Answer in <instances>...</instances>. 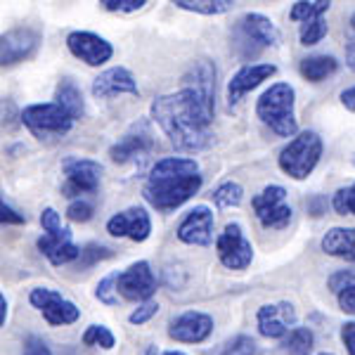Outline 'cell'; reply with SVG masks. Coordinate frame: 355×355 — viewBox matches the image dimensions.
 <instances>
[{
	"instance_id": "b9f144b4",
	"label": "cell",
	"mask_w": 355,
	"mask_h": 355,
	"mask_svg": "<svg viewBox=\"0 0 355 355\" xmlns=\"http://www.w3.org/2000/svg\"><path fill=\"white\" fill-rule=\"evenodd\" d=\"M21 355H53V351L45 346L43 339H38V336H31V339L26 341L24 353H21Z\"/></svg>"
},
{
	"instance_id": "484cf974",
	"label": "cell",
	"mask_w": 355,
	"mask_h": 355,
	"mask_svg": "<svg viewBox=\"0 0 355 355\" xmlns=\"http://www.w3.org/2000/svg\"><path fill=\"white\" fill-rule=\"evenodd\" d=\"M173 5L180 10H187V12L209 15V17L225 15L234 8V3H230V0H175Z\"/></svg>"
},
{
	"instance_id": "cb8c5ba5",
	"label": "cell",
	"mask_w": 355,
	"mask_h": 355,
	"mask_svg": "<svg viewBox=\"0 0 355 355\" xmlns=\"http://www.w3.org/2000/svg\"><path fill=\"white\" fill-rule=\"evenodd\" d=\"M336 69H339V62L331 55H313L301 62V76L311 83H320L336 73Z\"/></svg>"
},
{
	"instance_id": "6da1fadb",
	"label": "cell",
	"mask_w": 355,
	"mask_h": 355,
	"mask_svg": "<svg viewBox=\"0 0 355 355\" xmlns=\"http://www.w3.org/2000/svg\"><path fill=\"white\" fill-rule=\"evenodd\" d=\"M214 78L216 69L209 62H197L185 76V88L154 100L152 119L175 150L199 152L211 145L216 95Z\"/></svg>"
},
{
	"instance_id": "681fc988",
	"label": "cell",
	"mask_w": 355,
	"mask_h": 355,
	"mask_svg": "<svg viewBox=\"0 0 355 355\" xmlns=\"http://www.w3.org/2000/svg\"><path fill=\"white\" fill-rule=\"evenodd\" d=\"M351 26H353V28H355V15H353V17H351Z\"/></svg>"
},
{
	"instance_id": "7402d4cb",
	"label": "cell",
	"mask_w": 355,
	"mask_h": 355,
	"mask_svg": "<svg viewBox=\"0 0 355 355\" xmlns=\"http://www.w3.org/2000/svg\"><path fill=\"white\" fill-rule=\"evenodd\" d=\"M324 254L355 263V227H331L322 237Z\"/></svg>"
},
{
	"instance_id": "f6af8a7d",
	"label": "cell",
	"mask_w": 355,
	"mask_h": 355,
	"mask_svg": "<svg viewBox=\"0 0 355 355\" xmlns=\"http://www.w3.org/2000/svg\"><path fill=\"white\" fill-rule=\"evenodd\" d=\"M346 64L355 71V38L348 43V48H346Z\"/></svg>"
},
{
	"instance_id": "4fadbf2b",
	"label": "cell",
	"mask_w": 355,
	"mask_h": 355,
	"mask_svg": "<svg viewBox=\"0 0 355 355\" xmlns=\"http://www.w3.org/2000/svg\"><path fill=\"white\" fill-rule=\"evenodd\" d=\"M107 232L112 237H128L133 242H145L152 232V220L142 206H130L121 214L112 216L107 223Z\"/></svg>"
},
{
	"instance_id": "e0dca14e",
	"label": "cell",
	"mask_w": 355,
	"mask_h": 355,
	"mask_svg": "<svg viewBox=\"0 0 355 355\" xmlns=\"http://www.w3.org/2000/svg\"><path fill=\"white\" fill-rule=\"evenodd\" d=\"M275 71H277V67H275V64H249V67H242L230 78V83H227V105L234 107L246 93H249V90L259 88L263 81H268L270 76H275Z\"/></svg>"
},
{
	"instance_id": "f907efd6",
	"label": "cell",
	"mask_w": 355,
	"mask_h": 355,
	"mask_svg": "<svg viewBox=\"0 0 355 355\" xmlns=\"http://www.w3.org/2000/svg\"><path fill=\"white\" fill-rule=\"evenodd\" d=\"M318 355H334V353H318Z\"/></svg>"
},
{
	"instance_id": "ba28073f",
	"label": "cell",
	"mask_w": 355,
	"mask_h": 355,
	"mask_svg": "<svg viewBox=\"0 0 355 355\" xmlns=\"http://www.w3.org/2000/svg\"><path fill=\"white\" fill-rule=\"evenodd\" d=\"M41 45V33L36 28L19 26L0 36V67H15L36 55Z\"/></svg>"
},
{
	"instance_id": "ffe728a7",
	"label": "cell",
	"mask_w": 355,
	"mask_h": 355,
	"mask_svg": "<svg viewBox=\"0 0 355 355\" xmlns=\"http://www.w3.org/2000/svg\"><path fill=\"white\" fill-rule=\"evenodd\" d=\"M38 249L48 256V261L53 263V266H67V263H73L78 259V251H81L71 242L69 227L60 234H43V237L38 239Z\"/></svg>"
},
{
	"instance_id": "f1b7e54d",
	"label": "cell",
	"mask_w": 355,
	"mask_h": 355,
	"mask_svg": "<svg viewBox=\"0 0 355 355\" xmlns=\"http://www.w3.org/2000/svg\"><path fill=\"white\" fill-rule=\"evenodd\" d=\"M331 8L329 0H318V3H294L289 12V19L291 21H308V19H315V17H324V12Z\"/></svg>"
},
{
	"instance_id": "8fae6325",
	"label": "cell",
	"mask_w": 355,
	"mask_h": 355,
	"mask_svg": "<svg viewBox=\"0 0 355 355\" xmlns=\"http://www.w3.org/2000/svg\"><path fill=\"white\" fill-rule=\"evenodd\" d=\"M102 166L93 159H69L64 162V197H81L100 187Z\"/></svg>"
},
{
	"instance_id": "30bf717a",
	"label": "cell",
	"mask_w": 355,
	"mask_h": 355,
	"mask_svg": "<svg viewBox=\"0 0 355 355\" xmlns=\"http://www.w3.org/2000/svg\"><path fill=\"white\" fill-rule=\"evenodd\" d=\"M157 291V277L147 261H137L128 270L116 275V294L125 301H150Z\"/></svg>"
},
{
	"instance_id": "4dcf8cb0",
	"label": "cell",
	"mask_w": 355,
	"mask_h": 355,
	"mask_svg": "<svg viewBox=\"0 0 355 355\" xmlns=\"http://www.w3.org/2000/svg\"><path fill=\"white\" fill-rule=\"evenodd\" d=\"M327 21H324V17H315V19H308L301 24V43L306 45H318L322 41L324 36H327Z\"/></svg>"
},
{
	"instance_id": "7a4b0ae2",
	"label": "cell",
	"mask_w": 355,
	"mask_h": 355,
	"mask_svg": "<svg viewBox=\"0 0 355 355\" xmlns=\"http://www.w3.org/2000/svg\"><path fill=\"white\" fill-rule=\"evenodd\" d=\"M294 88L289 83H275L259 97L256 114L266 125H270L272 133L279 137H291L299 130L294 114Z\"/></svg>"
},
{
	"instance_id": "74e56055",
	"label": "cell",
	"mask_w": 355,
	"mask_h": 355,
	"mask_svg": "<svg viewBox=\"0 0 355 355\" xmlns=\"http://www.w3.org/2000/svg\"><path fill=\"white\" fill-rule=\"evenodd\" d=\"M102 8L110 12H137L147 5V0H102Z\"/></svg>"
},
{
	"instance_id": "603a6c76",
	"label": "cell",
	"mask_w": 355,
	"mask_h": 355,
	"mask_svg": "<svg viewBox=\"0 0 355 355\" xmlns=\"http://www.w3.org/2000/svg\"><path fill=\"white\" fill-rule=\"evenodd\" d=\"M55 105H60L69 116L76 121V119L83 116L85 105H83V95L78 90V85L71 81V78H64L60 85H57V93H55Z\"/></svg>"
},
{
	"instance_id": "9c48e42d",
	"label": "cell",
	"mask_w": 355,
	"mask_h": 355,
	"mask_svg": "<svg viewBox=\"0 0 355 355\" xmlns=\"http://www.w3.org/2000/svg\"><path fill=\"white\" fill-rule=\"evenodd\" d=\"M28 301H31L33 308H38L43 313L48 324H55V327H60V324H73L81 318V311L55 289H45V287L33 289Z\"/></svg>"
},
{
	"instance_id": "836d02e7",
	"label": "cell",
	"mask_w": 355,
	"mask_h": 355,
	"mask_svg": "<svg viewBox=\"0 0 355 355\" xmlns=\"http://www.w3.org/2000/svg\"><path fill=\"white\" fill-rule=\"evenodd\" d=\"M331 206L339 216H355V182L348 187H341L331 199Z\"/></svg>"
},
{
	"instance_id": "83f0119b",
	"label": "cell",
	"mask_w": 355,
	"mask_h": 355,
	"mask_svg": "<svg viewBox=\"0 0 355 355\" xmlns=\"http://www.w3.org/2000/svg\"><path fill=\"white\" fill-rule=\"evenodd\" d=\"M282 346L289 355H308L313 348V331L308 327H294L284 336Z\"/></svg>"
},
{
	"instance_id": "1f68e13d",
	"label": "cell",
	"mask_w": 355,
	"mask_h": 355,
	"mask_svg": "<svg viewBox=\"0 0 355 355\" xmlns=\"http://www.w3.org/2000/svg\"><path fill=\"white\" fill-rule=\"evenodd\" d=\"M214 355H256V341L251 336H234L214 351Z\"/></svg>"
},
{
	"instance_id": "9a60e30c",
	"label": "cell",
	"mask_w": 355,
	"mask_h": 355,
	"mask_svg": "<svg viewBox=\"0 0 355 355\" xmlns=\"http://www.w3.org/2000/svg\"><path fill=\"white\" fill-rule=\"evenodd\" d=\"M214 331V318L199 311H187L171 322L168 336L180 343H202Z\"/></svg>"
},
{
	"instance_id": "bcb514c9",
	"label": "cell",
	"mask_w": 355,
	"mask_h": 355,
	"mask_svg": "<svg viewBox=\"0 0 355 355\" xmlns=\"http://www.w3.org/2000/svg\"><path fill=\"white\" fill-rule=\"evenodd\" d=\"M5 320H8V301H5V296L0 294V327L5 324Z\"/></svg>"
},
{
	"instance_id": "8992f818",
	"label": "cell",
	"mask_w": 355,
	"mask_h": 355,
	"mask_svg": "<svg viewBox=\"0 0 355 355\" xmlns=\"http://www.w3.org/2000/svg\"><path fill=\"white\" fill-rule=\"evenodd\" d=\"M256 218L266 230H284L291 220V206L287 204V190L282 185H268L251 199Z\"/></svg>"
},
{
	"instance_id": "277c9868",
	"label": "cell",
	"mask_w": 355,
	"mask_h": 355,
	"mask_svg": "<svg viewBox=\"0 0 355 355\" xmlns=\"http://www.w3.org/2000/svg\"><path fill=\"white\" fill-rule=\"evenodd\" d=\"M322 157V137L315 130H303L279 152V168L294 180H306Z\"/></svg>"
},
{
	"instance_id": "7dc6e473",
	"label": "cell",
	"mask_w": 355,
	"mask_h": 355,
	"mask_svg": "<svg viewBox=\"0 0 355 355\" xmlns=\"http://www.w3.org/2000/svg\"><path fill=\"white\" fill-rule=\"evenodd\" d=\"M145 355H159L157 346H150V348H147V353H145Z\"/></svg>"
},
{
	"instance_id": "60d3db41",
	"label": "cell",
	"mask_w": 355,
	"mask_h": 355,
	"mask_svg": "<svg viewBox=\"0 0 355 355\" xmlns=\"http://www.w3.org/2000/svg\"><path fill=\"white\" fill-rule=\"evenodd\" d=\"M0 223H5V225H21L24 223V216L17 214L12 206H8L0 199Z\"/></svg>"
},
{
	"instance_id": "8d00e7d4",
	"label": "cell",
	"mask_w": 355,
	"mask_h": 355,
	"mask_svg": "<svg viewBox=\"0 0 355 355\" xmlns=\"http://www.w3.org/2000/svg\"><path fill=\"white\" fill-rule=\"evenodd\" d=\"M95 296L100 299L102 303H107V306H116L119 303V294H116V275H110V277H105L100 284H97V291Z\"/></svg>"
},
{
	"instance_id": "ac0fdd59",
	"label": "cell",
	"mask_w": 355,
	"mask_h": 355,
	"mask_svg": "<svg viewBox=\"0 0 355 355\" xmlns=\"http://www.w3.org/2000/svg\"><path fill=\"white\" fill-rule=\"evenodd\" d=\"M152 147H154V140H152V133H150V128H147V123H135L133 128L112 147L110 157H112V162L125 164V162H130V159L147 154Z\"/></svg>"
},
{
	"instance_id": "5bb4252c",
	"label": "cell",
	"mask_w": 355,
	"mask_h": 355,
	"mask_svg": "<svg viewBox=\"0 0 355 355\" xmlns=\"http://www.w3.org/2000/svg\"><path fill=\"white\" fill-rule=\"evenodd\" d=\"M178 239L194 246H209L214 242V211L204 204L194 206L178 225Z\"/></svg>"
},
{
	"instance_id": "d6986e66",
	"label": "cell",
	"mask_w": 355,
	"mask_h": 355,
	"mask_svg": "<svg viewBox=\"0 0 355 355\" xmlns=\"http://www.w3.org/2000/svg\"><path fill=\"white\" fill-rule=\"evenodd\" d=\"M137 95V83L133 78V73L123 67H114L107 69L105 73L93 81V95L100 97V100H107V97H116V95Z\"/></svg>"
},
{
	"instance_id": "d590c367",
	"label": "cell",
	"mask_w": 355,
	"mask_h": 355,
	"mask_svg": "<svg viewBox=\"0 0 355 355\" xmlns=\"http://www.w3.org/2000/svg\"><path fill=\"white\" fill-rule=\"evenodd\" d=\"M93 214H95L93 204L85 202V199H76V202H71L67 209V218L73 223H88L93 218Z\"/></svg>"
},
{
	"instance_id": "e575fe53",
	"label": "cell",
	"mask_w": 355,
	"mask_h": 355,
	"mask_svg": "<svg viewBox=\"0 0 355 355\" xmlns=\"http://www.w3.org/2000/svg\"><path fill=\"white\" fill-rule=\"evenodd\" d=\"M102 259H112V251L107 246H100V244H88L85 249L78 251V266L81 268H90L95 266L97 261Z\"/></svg>"
},
{
	"instance_id": "f546056e",
	"label": "cell",
	"mask_w": 355,
	"mask_h": 355,
	"mask_svg": "<svg viewBox=\"0 0 355 355\" xmlns=\"http://www.w3.org/2000/svg\"><path fill=\"white\" fill-rule=\"evenodd\" d=\"M244 199V190L239 182H223L218 190L214 192V202L218 209H230V206H239Z\"/></svg>"
},
{
	"instance_id": "44dd1931",
	"label": "cell",
	"mask_w": 355,
	"mask_h": 355,
	"mask_svg": "<svg viewBox=\"0 0 355 355\" xmlns=\"http://www.w3.org/2000/svg\"><path fill=\"white\" fill-rule=\"evenodd\" d=\"M239 31L244 33L246 41L259 43V45H279L282 36H279L277 26L272 24L268 17H263L259 12H249L239 19Z\"/></svg>"
},
{
	"instance_id": "d4e9b609",
	"label": "cell",
	"mask_w": 355,
	"mask_h": 355,
	"mask_svg": "<svg viewBox=\"0 0 355 355\" xmlns=\"http://www.w3.org/2000/svg\"><path fill=\"white\" fill-rule=\"evenodd\" d=\"M329 289L339 296V306L343 313L355 315V272H336L329 279Z\"/></svg>"
},
{
	"instance_id": "d6a6232c",
	"label": "cell",
	"mask_w": 355,
	"mask_h": 355,
	"mask_svg": "<svg viewBox=\"0 0 355 355\" xmlns=\"http://www.w3.org/2000/svg\"><path fill=\"white\" fill-rule=\"evenodd\" d=\"M83 343L85 346H100V348H105V351H110V348H114L116 339H114L112 331L107 327H102V324H90L83 334Z\"/></svg>"
},
{
	"instance_id": "ee69618b",
	"label": "cell",
	"mask_w": 355,
	"mask_h": 355,
	"mask_svg": "<svg viewBox=\"0 0 355 355\" xmlns=\"http://www.w3.org/2000/svg\"><path fill=\"white\" fill-rule=\"evenodd\" d=\"M341 102H343V107H346L348 112H355V85L353 88H346L341 93Z\"/></svg>"
},
{
	"instance_id": "3957f363",
	"label": "cell",
	"mask_w": 355,
	"mask_h": 355,
	"mask_svg": "<svg viewBox=\"0 0 355 355\" xmlns=\"http://www.w3.org/2000/svg\"><path fill=\"white\" fill-rule=\"evenodd\" d=\"M202 187V175H150L145 190V199L157 211H173L182 206Z\"/></svg>"
},
{
	"instance_id": "f35d334b",
	"label": "cell",
	"mask_w": 355,
	"mask_h": 355,
	"mask_svg": "<svg viewBox=\"0 0 355 355\" xmlns=\"http://www.w3.org/2000/svg\"><path fill=\"white\" fill-rule=\"evenodd\" d=\"M41 225H43L45 234H60V232H64V230H67V227L62 225L60 214H57L55 209H45V211H43V216H41Z\"/></svg>"
},
{
	"instance_id": "52a82bcc",
	"label": "cell",
	"mask_w": 355,
	"mask_h": 355,
	"mask_svg": "<svg viewBox=\"0 0 355 355\" xmlns=\"http://www.w3.org/2000/svg\"><path fill=\"white\" fill-rule=\"evenodd\" d=\"M216 251H218L220 263L225 268H230V270H244L254 261V246L244 237V230L239 223L225 225V230L216 239Z\"/></svg>"
},
{
	"instance_id": "7c38bea8",
	"label": "cell",
	"mask_w": 355,
	"mask_h": 355,
	"mask_svg": "<svg viewBox=\"0 0 355 355\" xmlns=\"http://www.w3.org/2000/svg\"><path fill=\"white\" fill-rule=\"evenodd\" d=\"M67 45H69V50H71V55L78 57L81 62H85L88 67L105 64V62H110L112 55H114L112 43H107L102 36H97V33H90V31H73V33H69Z\"/></svg>"
},
{
	"instance_id": "2e32d148",
	"label": "cell",
	"mask_w": 355,
	"mask_h": 355,
	"mask_svg": "<svg viewBox=\"0 0 355 355\" xmlns=\"http://www.w3.org/2000/svg\"><path fill=\"white\" fill-rule=\"evenodd\" d=\"M296 322V311L287 301L270 303L259 311V331L266 339H284Z\"/></svg>"
},
{
	"instance_id": "4316f807",
	"label": "cell",
	"mask_w": 355,
	"mask_h": 355,
	"mask_svg": "<svg viewBox=\"0 0 355 355\" xmlns=\"http://www.w3.org/2000/svg\"><path fill=\"white\" fill-rule=\"evenodd\" d=\"M199 164L194 159H180V157H168L154 164L150 175H197Z\"/></svg>"
},
{
	"instance_id": "7bdbcfd3",
	"label": "cell",
	"mask_w": 355,
	"mask_h": 355,
	"mask_svg": "<svg viewBox=\"0 0 355 355\" xmlns=\"http://www.w3.org/2000/svg\"><path fill=\"white\" fill-rule=\"evenodd\" d=\"M341 341L346 343L348 355H355V322H346L341 327Z\"/></svg>"
},
{
	"instance_id": "c3c4849f",
	"label": "cell",
	"mask_w": 355,
	"mask_h": 355,
	"mask_svg": "<svg viewBox=\"0 0 355 355\" xmlns=\"http://www.w3.org/2000/svg\"><path fill=\"white\" fill-rule=\"evenodd\" d=\"M164 355H185V353H180V351H166Z\"/></svg>"
},
{
	"instance_id": "5b68a950",
	"label": "cell",
	"mask_w": 355,
	"mask_h": 355,
	"mask_svg": "<svg viewBox=\"0 0 355 355\" xmlns=\"http://www.w3.org/2000/svg\"><path fill=\"white\" fill-rule=\"evenodd\" d=\"M21 121L28 130L41 140L50 137H62L71 130L73 119L62 110L55 102H45V105H31L21 112Z\"/></svg>"
},
{
	"instance_id": "ab89813d",
	"label": "cell",
	"mask_w": 355,
	"mask_h": 355,
	"mask_svg": "<svg viewBox=\"0 0 355 355\" xmlns=\"http://www.w3.org/2000/svg\"><path fill=\"white\" fill-rule=\"evenodd\" d=\"M157 313H159V303L145 301L133 315H130V322H133V324H145V322H150V320H152Z\"/></svg>"
}]
</instances>
